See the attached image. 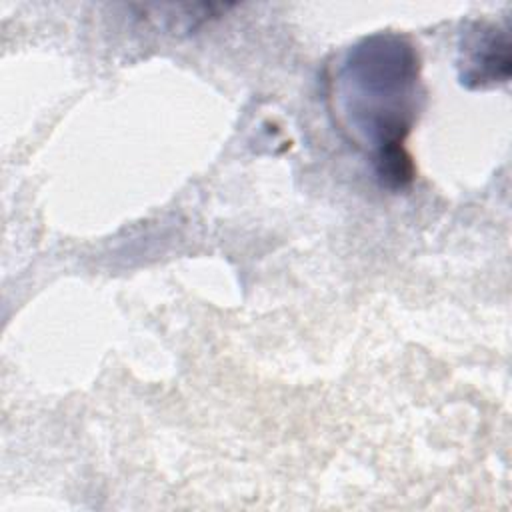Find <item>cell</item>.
I'll return each instance as SVG.
<instances>
[{"mask_svg": "<svg viewBox=\"0 0 512 512\" xmlns=\"http://www.w3.org/2000/svg\"><path fill=\"white\" fill-rule=\"evenodd\" d=\"M346 118L368 134L376 148L378 174L390 184L410 180V158L402 140L410 128L414 58L400 46H364L344 68Z\"/></svg>", "mask_w": 512, "mask_h": 512, "instance_id": "6da1fadb", "label": "cell"}]
</instances>
